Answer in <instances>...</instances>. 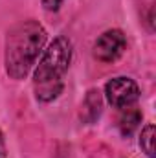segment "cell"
Masks as SVG:
<instances>
[{
    "label": "cell",
    "instance_id": "cell-1",
    "mask_svg": "<svg viewBox=\"0 0 156 158\" xmlns=\"http://www.w3.org/2000/svg\"><path fill=\"white\" fill-rule=\"evenodd\" d=\"M46 39L48 33L44 26L33 19L15 24L7 31L4 44V64L7 76L17 81L26 77L37 64Z\"/></svg>",
    "mask_w": 156,
    "mask_h": 158
},
{
    "label": "cell",
    "instance_id": "cell-2",
    "mask_svg": "<svg viewBox=\"0 0 156 158\" xmlns=\"http://www.w3.org/2000/svg\"><path fill=\"white\" fill-rule=\"evenodd\" d=\"M72 42L68 37L59 35L50 42L42 52L39 64L33 72V88L35 98L42 103H50L59 98L64 88L63 77L72 63Z\"/></svg>",
    "mask_w": 156,
    "mask_h": 158
},
{
    "label": "cell",
    "instance_id": "cell-3",
    "mask_svg": "<svg viewBox=\"0 0 156 158\" xmlns=\"http://www.w3.org/2000/svg\"><path fill=\"white\" fill-rule=\"evenodd\" d=\"M140 86L134 79L127 77V76H119L112 77L107 81L105 85V98L107 101L114 107V109H127L138 103L140 99Z\"/></svg>",
    "mask_w": 156,
    "mask_h": 158
},
{
    "label": "cell",
    "instance_id": "cell-4",
    "mask_svg": "<svg viewBox=\"0 0 156 158\" xmlns=\"http://www.w3.org/2000/svg\"><path fill=\"white\" fill-rule=\"evenodd\" d=\"M127 48V39L121 30H107L94 42V57L99 63H114Z\"/></svg>",
    "mask_w": 156,
    "mask_h": 158
},
{
    "label": "cell",
    "instance_id": "cell-5",
    "mask_svg": "<svg viewBox=\"0 0 156 158\" xmlns=\"http://www.w3.org/2000/svg\"><path fill=\"white\" fill-rule=\"evenodd\" d=\"M101 109H103L101 92L96 90V88L88 90V94L84 96V101L81 105V119L84 123H94L96 119L101 116Z\"/></svg>",
    "mask_w": 156,
    "mask_h": 158
},
{
    "label": "cell",
    "instance_id": "cell-6",
    "mask_svg": "<svg viewBox=\"0 0 156 158\" xmlns=\"http://www.w3.org/2000/svg\"><path fill=\"white\" fill-rule=\"evenodd\" d=\"M140 123H142V112L132 105V107H127V109H123V112H121V116L117 119V127H119V132L127 138V136H130V134H134V131L140 127Z\"/></svg>",
    "mask_w": 156,
    "mask_h": 158
},
{
    "label": "cell",
    "instance_id": "cell-7",
    "mask_svg": "<svg viewBox=\"0 0 156 158\" xmlns=\"http://www.w3.org/2000/svg\"><path fill=\"white\" fill-rule=\"evenodd\" d=\"M140 147L143 149V153L149 158H154V125H153V123L145 125V129L142 131Z\"/></svg>",
    "mask_w": 156,
    "mask_h": 158
},
{
    "label": "cell",
    "instance_id": "cell-8",
    "mask_svg": "<svg viewBox=\"0 0 156 158\" xmlns=\"http://www.w3.org/2000/svg\"><path fill=\"white\" fill-rule=\"evenodd\" d=\"M40 2H42L44 9H48V11H59V7L63 6L64 0H40Z\"/></svg>",
    "mask_w": 156,
    "mask_h": 158
},
{
    "label": "cell",
    "instance_id": "cell-9",
    "mask_svg": "<svg viewBox=\"0 0 156 158\" xmlns=\"http://www.w3.org/2000/svg\"><path fill=\"white\" fill-rule=\"evenodd\" d=\"M6 156V142H4V134L0 131V158Z\"/></svg>",
    "mask_w": 156,
    "mask_h": 158
}]
</instances>
